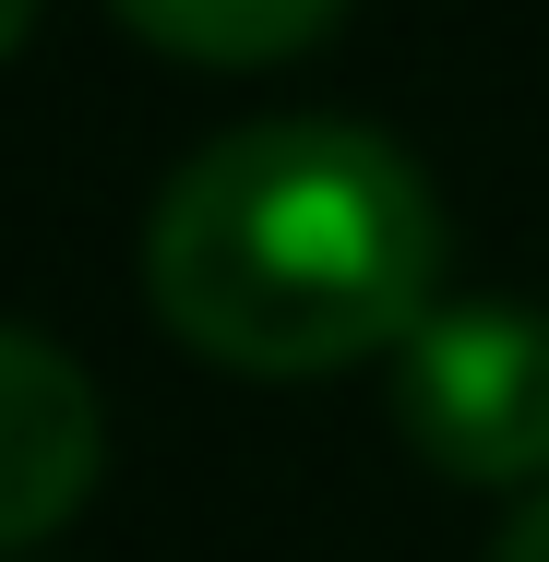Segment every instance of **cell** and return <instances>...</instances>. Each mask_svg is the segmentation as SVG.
I'll list each match as a JSON object with an SVG mask.
<instances>
[{"instance_id":"1","label":"cell","mask_w":549,"mask_h":562,"mask_svg":"<svg viewBox=\"0 0 549 562\" xmlns=\"http://www.w3.org/2000/svg\"><path fill=\"white\" fill-rule=\"evenodd\" d=\"M144 288L227 371H346L442 312V204L419 156L358 120H239L156 192Z\"/></svg>"},{"instance_id":"2","label":"cell","mask_w":549,"mask_h":562,"mask_svg":"<svg viewBox=\"0 0 549 562\" xmlns=\"http://www.w3.org/2000/svg\"><path fill=\"white\" fill-rule=\"evenodd\" d=\"M394 431L466 491H549V312L442 300L394 347Z\"/></svg>"},{"instance_id":"3","label":"cell","mask_w":549,"mask_h":562,"mask_svg":"<svg viewBox=\"0 0 549 562\" xmlns=\"http://www.w3.org/2000/svg\"><path fill=\"white\" fill-rule=\"evenodd\" d=\"M108 467V419H96V383L60 359L48 336L0 324V551L48 539L84 515Z\"/></svg>"},{"instance_id":"4","label":"cell","mask_w":549,"mask_h":562,"mask_svg":"<svg viewBox=\"0 0 549 562\" xmlns=\"http://www.w3.org/2000/svg\"><path fill=\"white\" fill-rule=\"evenodd\" d=\"M131 36H156V48H180V60H287V48H311L346 0H108Z\"/></svg>"},{"instance_id":"5","label":"cell","mask_w":549,"mask_h":562,"mask_svg":"<svg viewBox=\"0 0 549 562\" xmlns=\"http://www.w3.org/2000/svg\"><path fill=\"white\" fill-rule=\"evenodd\" d=\"M490 562H549V491H526V503L502 515V539H490Z\"/></svg>"},{"instance_id":"6","label":"cell","mask_w":549,"mask_h":562,"mask_svg":"<svg viewBox=\"0 0 549 562\" xmlns=\"http://www.w3.org/2000/svg\"><path fill=\"white\" fill-rule=\"evenodd\" d=\"M24 24H36V0H0V60L24 48Z\"/></svg>"}]
</instances>
